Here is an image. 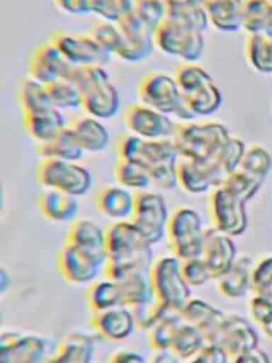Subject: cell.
<instances>
[{"label": "cell", "instance_id": "15", "mask_svg": "<svg viewBox=\"0 0 272 363\" xmlns=\"http://www.w3.org/2000/svg\"><path fill=\"white\" fill-rule=\"evenodd\" d=\"M178 186L190 194H203L220 187L227 174L214 162H197L180 159L177 163Z\"/></svg>", "mask_w": 272, "mask_h": 363}, {"label": "cell", "instance_id": "4", "mask_svg": "<svg viewBox=\"0 0 272 363\" xmlns=\"http://www.w3.org/2000/svg\"><path fill=\"white\" fill-rule=\"evenodd\" d=\"M205 228L197 210L180 206L170 213L166 240L171 255L180 261L200 257Z\"/></svg>", "mask_w": 272, "mask_h": 363}, {"label": "cell", "instance_id": "26", "mask_svg": "<svg viewBox=\"0 0 272 363\" xmlns=\"http://www.w3.org/2000/svg\"><path fill=\"white\" fill-rule=\"evenodd\" d=\"M82 95V109L92 118L110 119L119 111L120 96L118 88L110 81L94 86L85 91Z\"/></svg>", "mask_w": 272, "mask_h": 363}, {"label": "cell", "instance_id": "35", "mask_svg": "<svg viewBox=\"0 0 272 363\" xmlns=\"http://www.w3.org/2000/svg\"><path fill=\"white\" fill-rule=\"evenodd\" d=\"M184 105L193 119L200 116H211L220 111L222 105V92L215 81L200 86L198 89L183 95Z\"/></svg>", "mask_w": 272, "mask_h": 363}, {"label": "cell", "instance_id": "25", "mask_svg": "<svg viewBox=\"0 0 272 363\" xmlns=\"http://www.w3.org/2000/svg\"><path fill=\"white\" fill-rule=\"evenodd\" d=\"M180 315L183 322L201 330L205 335L207 340H210V337L215 333V330L220 328L221 322L225 318V313L222 311H220L210 302L198 298H190L180 311Z\"/></svg>", "mask_w": 272, "mask_h": 363}, {"label": "cell", "instance_id": "42", "mask_svg": "<svg viewBox=\"0 0 272 363\" xmlns=\"http://www.w3.org/2000/svg\"><path fill=\"white\" fill-rule=\"evenodd\" d=\"M174 79L183 95H187L200 86L212 82L211 74L196 62H181L176 67Z\"/></svg>", "mask_w": 272, "mask_h": 363}, {"label": "cell", "instance_id": "24", "mask_svg": "<svg viewBox=\"0 0 272 363\" xmlns=\"http://www.w3.org/2000/svg\"><path fill=\"white\" fill-rule=\"evenodd\" d=\"M76 199L58 190L44 189L38 196V210L51 223H72L79 210Z\"/></svg>", "mask_w": 272, "mask_h": 363}, {"label": "cell", "instance_id": "56", "mask_svg": "<svg viewBox=\"0 0 272 363\" xmlns=\"http://www.w3.org/2000/svg\"><path fill=\"white\" fill-rule=\"evenodd\" d=\"M57 9L67 14H89L91 13V0H52Z\"/></svg>", "mask_w": 272, "mask_h": 363}, {"label": "cell", "instance_id": "13", "mask_svg": "<svg viewBox=\"0 0 272 363\" xmlns=\"http://www.w3.org/2000/svg\"><path fill=\"white\" fill-rule=\"evenodd\" d=\"M208 343L215 345L230 359H232L256 347L258 335L245 318L237 313H228L215 333L210 337Z\"/></svg>", "mask_w": 272, "mask_h": 363}, {"label": "cell", "instance_id": "2", "mask_svg": "<svg viewBox=\"0 0 272 363\" xmlns=\"http://www.w3.org/2000/svg\"><path fill=\"white\" fill-rule=\"evenodd\" d=\"M230 138V129L224 123L184 122L177 125L173 140L181 159L208 162L215 159Z\"/></svg>", "mask_w": 272, "mask_h": 363}, {"label": "cell", "instance_id": "57", "mask_svg": "<svg viewBox=\"0 0 272 363\" xmlns=\"http://www.w3.org/2000/svg\"><path fill=\"white\" fill-rule=\"evenodd\" d=\"M230 363H269V357L264 350L254 347L230 359Z\"/></svg>", "mask_w": 272, "mask_h": 363}, {"label": "cell", "instance_id": "21", "mask_svg": "<svg viewBox=\"0 0 272 363\" xmlns=\"http://www.w3.org/2000/svg\"><path fill=\"white\" fill-rule=\"evenodd\" d=\"M95 340L91 335L79 330L65 333L45 363H92Z\"/></svg>", "mask_w": 272, "mask_h": 363}, {"label": "cell", "instance_id": "6", "mask_svg": "<svg viewBox=\"0 0 272 363\" xmlns=\"http://www.w3.org/2000/svg\"><path fill=\"white\" fill-rule=\"evenodd\" d=\"M34 177L44 189L58 190L74 197L86 194L94 183L91 170L78 162L41 159L34 169Z\"/></svg>", "mask_w": 272, "mask_h": 363}, {"label": "cell", "instance_id": "10", "mask_svg": "<svg viewBox=\"0 0 272 363\" xmlns=\"http://www.w3.org/2000/svg\"><path fill=\"white\" fill-rule=\"evenodd\" d=\"M245 201L230 193L224 186L215 187L208 197V213L215 230L230 235H241L248 227Z\"/></svg>", "mask_w": 272, "mask_h": 363}, {"label": "cell", "instance_id": "61", "mask_svg": "<svg viewBox=\"0 0 272 363\" xmlns=\"http://www.w3.org/2000/svg\"><path fill=\"white\" fill-rule=\"evenodd\" d=\"M8 288H11V277L4 268H1L0 269V292L4 295L8 291Z\"/></svg>", "mask_w": 272, "mask_h": 363}, {"label": "cell", "instance_id": "53", "mask_svg": "<svg viewBox=\"0 0 272 363\" xmlns=\"http://www.w3.org/2000/svg\"><path fill=\"white\" fill-rule=\"evenodd\" d=\"M130 309H132L133 316H135L136 329L137 330H144V332L147 329H150L163 315H166L167 312H171V311H167L166 308H163L156 299L152 301V302L130 308Z\"/></svg>", "mask_w": 272, "mask_h": 363}, {"label": "cell", "instance_id": "43", "mask_svg": "<svg viewBox=\"0 0 272 363\" xmlns=\"http://www.w3.org/2000/svg\"><path fill=\"white\" fill-rule=\"evenodd\" d=\"M95 43L105 50L109 55H116L120 45H122V30L118 23L106 21V20H98L94 21L89 27L88 33Z\"/></svg>", "mask_w": 272, "mask_h": 363}, {"label": "cell", "instance_id": "22", "mask_svg": "<svg viewBox=\"0 0 272 363\" xmlns=\"http://www.w3.org/2000/svg\"><path fill=\"white\" fill-rule=\"evenodd\" d=\"M136 193L120 184H108L102 187L95 199L96 208L113 221H128L135 210Z\"/></svg>", "mask_w": 272, "mask_h": 363}, {"label": "cell", "instance_id": "11", "mask_svg": "<svg viewBox=\"0 0 272 363\" xmlns=\"http://www.w3.org/2000/svg\"><path fill=\"white\" fill-rule=\"evenodd\" d=\"M123 123L129 133L142 139H169L173 138L177 123L169 115H164L143 104H132L126 108Z\"/></svg>", "mask_w": 272, "mask_h": 363}, {"label": "cell", "instance_id": "28", "mask_svg": "<svg viewBox=\"0 0 272 363\" xmlns=\"http://www.w3.org/2000/svg\"><path fill=\"white\" fill-rule=\"evenodd\" d=\"M23 126L27 135L35 145L52 140L64 128H67L65 118L57 108L37 115L23 116Z\"/></svg>", "mask_w": 272, "mask_h": 363}, {"label": "cell", "instance_id": "8", "mask_svg": "<svg viewBox=\"0 0 272 363\" xmlns=\"http://www.w3.org/2000/svg\"><path fill=\"white\" fill-rule=\"evenodd\" d=\"M170 211L160 193L144 190L136 193L135 210L130 221L150 244H157L166 237Z\"/></svg>", "mask_w": 272, "mask_h": 363}, {"label": "cell", "instance_id": "44", "mask_svg": "<svg viewBox=\"0 0 272 363\" xmlns=\"http://www.w3.org/2000/svg\"><path fill=\"white\" fill-rule=\"evenodd\" d=\"M262 183V179L255 177L241 169H237L225 177L221 186H224L230 193L246 203L259 191Z\"/></svg>", "mask_w": 272, "mask_h": 363}, {"label": "cell", "instance_id": "49", "mask_svg": "<svg viewBox=\"0 0 272 363\" xmlns=\"http://www.w3.org/2000/svg\"><path fill=\"white\" fill-rule=\"evenodd\" d=\"M135 0H91V13L101 20L119 23L120 18L133 10Z\"/></svg>", "mask_w": 272, "mask_h": 363}, {"label": "cell", "instance_id": "52", "mask_svg": "<svg viewBox=\"0 0 272 363\" xmlns=\"http://www.w3.org/2000/svg\"><path fill=\"white\" fill-rule=\"evenodd\" d=\"M251 318L262 326L265 333L272 336V298L265 295H255L248 302Z\"/></svg>", "mask_w": 272, "mask_h": 363}, {"label": "cell", "instance_id": "59", "mask_svg": "<svg viewBox=\"0 0 272 363\" xmlns=\"http://www.w3.org/2000/svg\"><path fill=\"white\" fill-rule=\"evenodd\" d=\"M147 363H181V360L171 350H159L152 354Z\"/></svg>", "mask_w": 272, "mask_h": 363}, {"label": "cell", "instance_id": "7", "mask_svg": "<svg viewBox=\"0 0 272 363\" xmlns=\"http://www.w3.org/2000/svg\"><path fill=\"white\" fill-rule=\"evenodd\" d=\"M156 47L166 55L183 62H196L201 58L205 41L203 31L166 18L153 33Z\"/></svg>", "mask_w": 272, "mask_h": 363}, {"label": "cell", "instance_id": "39", "mask_svg": "<svg viewBox=\"0 0 272 363\" xmlns=\"http://www.w3.org/2000/svg\"><path fill=\"white\" fill-rule=\"evenodd\" d=\"M207 345H208V340L201 330L183 322V325L180 326V329L174 336L170 350L183 362L197 356Z\"/></svg>", "mask_w": 272, "mask_h": 363}, {"label": "cell", "instance_id": "51", "mask_svg": "<svg viewBox=\"0 0 272 363\" xmlns=\"http://www.w3.org/2000/svg\"><path fill=\"white\" fill-rule=\"evenodd\" d=\"M251 288L258 295L272 298V257H265L252 267Z\"/></svg>", "mask_w": 272, "mask_h": 363}, {"label": "cell", "instance_id": "34", "mask_svg": "<svg viewBox=\"0 0 272 363\" xmlns=\"http://www.w3.org/2000/svg\"><path fill=\"white\" fill-rule=\"evenodd\" d=\"M242 28L249 35L272 37L271 0H242Z\"/></svg>", "mask_w": 272, "mask_h": 363}, {"label": "cell", "instance_id": "36", "mask_svg": "<svg viewBox=\"0 0 272 363\" xmlns=\"http://www.w3.org/2000/svg\"><path fill=\"white\" fill-rule=\"evenodd\" d=\"M85 299L91 312H101L116 306H123L119 284L106 277L103 279L94 281L88 286Z\"/></svg>", "mask_w": 272, "mask_h": 363}, {"label": "cell", "instance_id": "16", "mask_svg": "<svg viewBox=\"0 0 272 363\" xmlns=\"http://www.w3.org/2000/svg\"><path fill=\"white\" fill-rule=\"evenodd\" d=\"M69 68L71 64L51 40L34 48L28 60V77L44 85L67 78Z\"/></svg>", "mask_w": 272, "mask_h": 363}, {"label": "cell", "instance_id": "27", "mask_svg": "<svg viewBox=\"0 0 272 363\" xmlns=\"http://www.w3.org/2000/svg\"><path fill=\"white\" fill-rule=\"evenodd\" d=\"M251 258L239 255L231 265V268L215 279V288L218 294L228 299L242 298L251 288Z\"/></svg>", "mask_w": 272, "mask_h": 363}, {"label": "cell", "instance_id": "40", "mask_svg": "<svg viewBox=\"0 0 272 363\" xmlns=\"http://www.w3.org/2000/svg\"><path fill=\"white\" fill-rule=\"evenodd\" d=\"M248 64L261 74H272V37L248 35L245 41Z\"/></svg>", "mask_w": 272, "mask_h": 363}, {"label": "cell", "instance_id": "5", "mask_svg": "<svg viewBox=\"0 0 272 363\" xmlns=\"http://www.w3.org/2000/svg\"><path fill=\"white\" fill-rule=\"evenodd\" d=\"M150 281L154 299L167 311L180 312L191 298V288L181 274V261L171 254L154 259Z\"/></svg>", "mask_w": 272, "mask_h": 363}, {"label": "cell", "instance_id": "20", "mask_svg": "<svg viewBox=\"0 0 272 363\" xmlns=\"http://www.w3.org/2000/svg\"><path fill=\"white\" fill-rule=\"evenodd\" d=\"M67 244L75 245L101 265L106 262V228L89 218H76L69 224L67 233Z\"/></svg>", "mask_w": 272, "mask_h": 363}, {"label": "cell", "instance_id": "17", "mask_svg": "<svg viewBox=\"0 0 272 363\" xmlns=\"http://www.w3.org/2000/svg\"><path fill=\"white\" fill-rule=\"evenodd\" d=\"M57 267L61 277L72 285L92 284L96 281L103 265L75 245L64 244L57 255Z\"/></svg>", "mask_w": 272, "mask_h": 363}, {"label": "cell", "instance_id": "32", "mask_svg": "<svg viewBox=\"0 0 272 363\" xmlns=\"http://www.w3.org/2000/svg\"><path fill=\"white\" fill-rule=\"evenodd\" d=\"M122 291L123 306L135 308L154 301L150 271H135L116 281Z\"/></svg>", "mask_w": 272, "mask_h": 363}, {"label": "cell", "instance_id": "14", "mask_svg": "<svg viewBox=\"0 0 272 363\" xmlns=\"http://www.w3.org/2000/svg\"><path fill=\"white\" fill-rule=\"evenodd\" d=\"M122 30V45L116 54L125 62H142L153 54L156 47L153 31H150L132 11L118 23Z\"/></svg>", "mask_w": 272, "mask_h": 363}, {"label": "cell", "instance_id": "37", "mask_svg": "<svg viewBox=\"0 0 272 363\" xmlns=\"http://www.w3.org/2000/svg\"><path fill=\"white\" fill-rule=\"evenodd\" d=\"M181 325L183 319L180 312H167L146 330V345L153 352L170 350L174 336Z\"/></svg>", "mask_w": 272, "mask_h": 363}, {"label": "cell", "instance_id": "41", "mask_svg": "<svg viewBox=\"0 0 272 363\" xmlns=\"http://www.w3.org/2000/svg\"><path fill=\"white\" fill-rule=\"evenodd\" d=\"M50 99L58 111H74L82 108V91L68 79H58L47 85Z\"/></svg>", "mask_w": 272, "mask_h": 363}, {"label": "cell", "instance_id": "45", "mask_svg": "<svg viewBox=\"0 0 272 363\" xmlns=\"http://www.w3.org/2000/svg\"><path fill=\"white\" fill-rule=\"evenodd\" d=\"M241 170L265 180L272 169V156L261 145H251L245 149L239 167Z\"/></svg>", "mask_w": 272, "mask_h": 363}, {"label": "cell", "instance_id": "18", "mask_svg": "<svg viewBox=\"0 0 272 363\" xmlns=\"http://www.w3.org/2000/svg\"><path fill=\"white\" fill-rule=\"evenodd\" d=\"M89 325L92 330L106 342L123 340L136 329L133 312L128 306H116L101 312H91Z\"/></svg>", "mask_w": 272, "mask_h": 363}, {"label": "cell", "instance_id": "9", "mask_svg": "<svg viewBox=\"0 0 272 363\" xmlns=\"http://www.w3.org/2000/svg\"><path fill=\"white\" fill-rule=\"evenodd\" d=\"M51 353L50 340L44 336L16 329L0 333V363H45Z\"/></svg>", "mask_w": 272, "mask_h": 363}, {"label": "cell", "instance_id": "60", "mask_svg": "<svg viewBox=\"0 0 272 363\" xmlns=\"http://www.w3.org/2000/svg\"><path fill=\"white\" fill-rule=\"evenodd\" d=\"M166 7H167V13L170 11H177L186 7H191V6H198V4H204L205 0H163Z\"/></svg>", "mask_w": 272, "mask_h": 363}, {"label": "cell", "instance_id": "55", "mask_svg": "<svg viewBox=\"0 0 272 363\" xmlns=\"http://www.w3.org/2000/svg\"><path fill=\"white\" fill-rule=\"evenodd\" d=\"M186 363H230V357L220 347L208 343L197 356Z\"/></svg>", "mask_w": 272, "mask_h": 363}, {"label": "cell", "instance_id": "29", "mask_svg": "<svg viewBox=\"0 0 272 363\" xmlns=\"http://www.w3.org/2000/svg\"><path fill=\"white\" fill-rule=\"evenodd\" d=\"M69 126L85 152L98 153L109 146V132L99 119L89 115L78 116L72 121Z\"/></svg>", "mask_w": 272, "mask_h": 363}, {"label": "cell", "instance_id": "54", "mask_svg": "<svg viewBox=\"0 0 272 363\" xmlns=\"http://www.w3.org/2000/svg\"><path fill=\"white\" fill-rule=\"evenodd\" d=\"M178 163V162H177ZM177 163L163 164L154 169H150L152 186L159 190H173L178 186V173Z\"/></svg>", "mask_w": 272, "mask_h": 363}, {"label": "cell", "instance_id": "63", "mask_svg": "<svg viewBox=\"0 0 272 363\" xmlns=\"http://www.w3.org/2000/svg\"><path fill=\"white\" fill-rule=\"evenodd\" d=\"M135 1H136V0H135Z\"/></svg>", "mask_w": 272, "mask_h": 363}, {"label": "cell", "instance_id": "1", "mask_svg": "<svg viewBox=\"0 0 272 363\" xmlns=\"http://www.w3.org/2000/svg\"><path fill=\"white\" fill-rule=\"evenodd\" d=\"M153 262L152 245L130 220L113 221L106 227V278L119 281L135 271H150Z\"/></svg>", "mask_w": 272, "mask_h": 363}, {"label": "cell", "instance_id": "23", "mask_svg": "<svg viewBox=\"0 0 272 363\" xmlns=\"http://www.w3.org/2000/svg\"><path fill=\"white\" fill-rule=\"evenodd\" d=\"M130 160L137 162L150 170L163 164L177 163L180 160V156L173 138H169V139L139 138Z\"/></svg>", "mask_w": 272, "mask_h": 363}, {"label": "cell", "instance_id": "47", "mask_svg": "<svg viewBox=\"0 0 272 363\" xmlns=\"http://www.w3.org/2000/svg\"><path fill=\"white\" fill-rule=\"evenodd\" d=\"M132 13L153 33L167 18V7L163 0H136Z\"/></svg>", "mask_w": 272, "mask_h": 363}, {"label": "cell", "instance_id": "31", "mask_svg": "<svg viewBox=\"0 0 272 363\" xmlns=\"http://www.w3.org/2000/svg\"><path fill=\"white\" fill-rule=\"evenodd\" d=\"M210 24L221 33H237L242 28V0H205Z\"/></svg>", "mask_w": 272, "mask_h": 363}, {"label": "cell", "instance_id": "33", "mask_svg": "<svg viewBox=\"0 0 272 363\" xmlns=\"http://www.w3.org/2000/svg\"><path fill=\"white\" fill-rule=\"evenodd\" d=\"M17 99L20 104L21 115H37L54 109V105L50 99L47 85L27 77L24 78L17 89Z\"/></svg>", "mask_w": 272, "mask_h": 363}, {"label": "cell", "instance_id": "38", "mask_svg": "<svg viewBox=\"0 0 272 363\" xmlns=\"http://www.w3.org/2000/svg\"><path fill=\"white\" fill-rule=\"evenodd\" d=\"M113 176L118 184L136 193L149 190V187H152L149 169L137 162L118 159L113 166Z\"/></svg>", "mask_w": 272, "mask_h": 363}, {"label": "cell", "instance_id": "62", "mask_svg": "<svg viewBox=\"0 0 272 363\" xmlns=\"http://www.w3.org/2000/svg\"><path fill=\"white\" fill-rule=\"evenodd\" d=\"M271 3H272V0H271Z\"/></svg>", "mask_w": 272, "mask_h": 363}, {"label": "cell", "instance_id": "50", "mask_svg": "<svg viewBox=\"0 0 272 363\" xmlns=\"http://www.w3.org/2000/svg\"><path fill=\"white\" fill-rule=\"evenodd\" d=\"M181 274L190 288H198L214 279L211 271L201 257H194L181 261Z\"/></svg>", "mask_w": 272, "mask_h": 363}, {"label": "cell", "instance_id": "12", "mask_svg": "<svg viewBox=\"0 0 272 363\" xmlns=\"http://www.w3.org/2000/svg\"><path fill=\"white\" fill-rule=\"evenodd\" d=\"M71 65H106L112 55L102 50L89 34H75L62 30L50 38Z\"/></svg>", "mask_w": 272, "mask_h": 363}, {"label": "cell", "instance_id": "58", "mask_svg": "<svg viewBox=\"0 0 272 363\" xmlns=\"http://www.w3.org/2000/svg\"><path fill=\"white\" fill-rule=\"evenodd\" d=\"M108 363H147L142 354L129 349H118L110 356Z\"/></svg>", "mask_w": 272, "mask_h": 363}, {"label": "cell", "instance_id": "19", "mask_svg": "<svg viewBox=\"0 0 272 363\" xmlns=\"http://www.w3.org/2000/svg\"><path fill=\"white\" fill-rule=\"evenodd\" d=\"M200 257L207 264L212 278L217 279L231 268L238 255L232 237L215 230L214 227H210L205 228Z\"/></svg>", "mask_w": 272, "mask_h": 363}, {"label": "cell", "instance_id": "48", "mask_svg": "<svg viewBox=\"0 0 272 363\" xmlns=\"http://www.w3.org/2000/svg\"><path fill=\"white\" fill-rule=\"evenodd\" d=\"M245 143L242 139L231 136L227 143L221 147L218 155L215 156L214 162L221 167V170L228 176L230 173L235 172L242 160V156L245 153Z\"/></svg>", "mask_w": 272, "mask_h": 363}, {"label": "cell", "instance_id": "30", "mask_svg": "<svg viewBox=\"0 0 272 363\" xmlns=\"http://www.w3.org/2000/svg\"><path fill=\"white\" fill-rule=\"evenodd\" d=\"M35 150L41 159H57L67 162H78L85 153L71 126L64 128L52 140L35 145Z\"/></svg>", "mask_w": 272, "mask_h": 363}, {"label": "cell", "instance_id": "3", "mask_svg": "<svg viewBox=\"0 0 272 363\" xmlns=\"http://www.w3.org/2000/svg\"><path fill=\"white\" fill-rule=\"evenodd\" d=\"M136 94L140 104L164 115L176 116L181 121L193 119L174 77L167 72L150 71L143 75L136 86Z\"/></svg>", "mask_w": 272, "mask_h": 363}, {"label": "cell", "instance_id": "46", "mask_svg": "<svg viewBox=\"0 0 272 363\" xmlns=\"http://www.w3.org/2000/svg\"><path fill=\"white\" fill-rule=\"evenodd\" d=\"M65 79L75 84L82 91V94L94 86H98L101 84L110 81L106 69L101 65H85V67L71 65Z\"/></svg>", "mask_w": 272, "mask_h": 363}]
</instances>
